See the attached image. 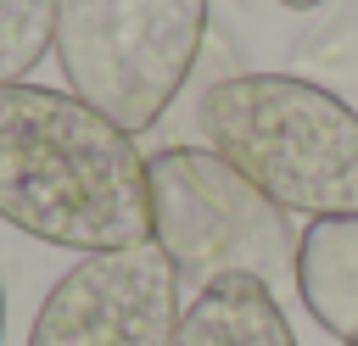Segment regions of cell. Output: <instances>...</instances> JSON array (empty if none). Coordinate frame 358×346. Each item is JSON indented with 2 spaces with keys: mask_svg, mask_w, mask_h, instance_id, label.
<instances>
[{
  "mask_svg": "<svg viewBox=\"0 0 358 346\" xmlns=\"http://www.w3.org/2000/svg\"><path fill=\"white\" fill-rule=\"evenodd\" d=\"M207 45V0H56V61L78 100L145 134Z\"/></svg>",
  "mask_w": 358,
  "mask_h": 346,
  "instance_id": "obj_3",
  "label": "cell"
},
{
  "mask_svg": "<svg viewBox=\"0 0 358 346\" xmlns=\"http://www.w3.org/2000/svg\"><path fill=\"white\" fill-rule=\"evenodd\" d=\"M296 296L324 335L358 346V218H308L296 234Z\"/></svg>",
  "mask_w": 358,
  "mask_h": 346,
  "instance_id": "obj_6",
  "label": "cell"
},
{
  "mask_svg": "<svg viewBox=\"0 0 358 346\" xmlns=\"http://www.w3.org/2000/svg\"><path fill=\"white\" fill-rule=\"evenodd\" d=\"M179 268L157 240L78 257L34 313L28 346H173Z\"/></svg>",
  "mask_w": 358,
  "mask_h": 346,
  "instance_id": "obj_5",
  "label": "cell"
},
{
  "mask_svg": "<svg viewBox=\"0 0 358 346\" xmlns=\"http://www.w3.org/2000/svg\"><path fill=\"white\" fill-rule=\"evenodd\" d=\"M0 335H6V285H0Z\"/></svg>",
  "mask_w": 358,
  "mask_h": 346,
  "instance_id": "obj_10",
  "label": "cell"
},
{
  "mask_svg": "<svg viewBox=\"0 0 358 346\" xmlns=\"http://www.w3.org/2000/svg\"><path fill=\"white\" fill-rule=\"evenodd\" d=\"M280 6H291V11H308V6H324V0H280Z\"/></svg>",
  "mask_w": 358,
  "mask_h": 346,
  "instance_id": "obj_9",
  "label": "cell"
},
{
  "mask_svg": "<svg viewBox=\"0 0 358 346\" xmlns=\"http://www.w3.org/2000/svg\"><path fill=\"white\" fill-rule=\"evenodd\" d=\"M196 128L280 212L358 218V112L296 73H224L196 100Z\"/></svg>",
  "mask_w": 358,
  "mask_h": 346,
  "instance_id": "obj_2",
  "label": "cell"
},
{
  "mask_svg": "<svg viewBox=\"0 0 358 346\" xmlns=\"http://www.w3.org/2000/svg\"><path fill=\"white\" fill-rule=\"evenodd\" d=\"M56 50V0H0V84H22Z\"/></svg>",
  "mask_w": 358,
  "mask_h": 346,
  "instance_id": "obj_8",
  "label": "cell"
},
{
  "mask_svg": "<svg viewBox=\"0 0 358 346\" xmlns=\"http://www.w3.org/2000/svg\"><path fill=\"white\" fill-rule=\"evenodd\" d=\"M173 346H296L280 296L257 273H224L179 313Z\"/></svg>",
  "mask_w": 358,
  "mask_h": 346,
  "instance_id": "obj_7",
  "label": "cell"
},
{
  "mask_svg": "<svg viewBox=\"0 0 358 346\" xmlns=\"http://www.w3.org/2000/svg\"><path fill=\"white\" fill-rule=\"evenodd\" d=\"M151 167V240L196 290L224 273H257L268 290L296 285L291 212L252 190L207 145H162Z\"/></svg>",
  "mask_w": 358,
  "mask_h": 346,
  "instance_id": "obj_4",
  "label": "cell"
},
{
  "mask_svg": "<svg viewBox=\"0 0 358 346\" xmlns=\"http://www.w3.org/2000/svg\"><path fill=\"white\" fill-rule=\"evenodd\" d=\"M0 218L62 251L151 240V167L73 89L0 84Z\"/></svg>",
  "mask_w": 358,
  "mask_h": 346,
  "instance_id": "obj_1",
  "label": "cell"
}]
</instances>
